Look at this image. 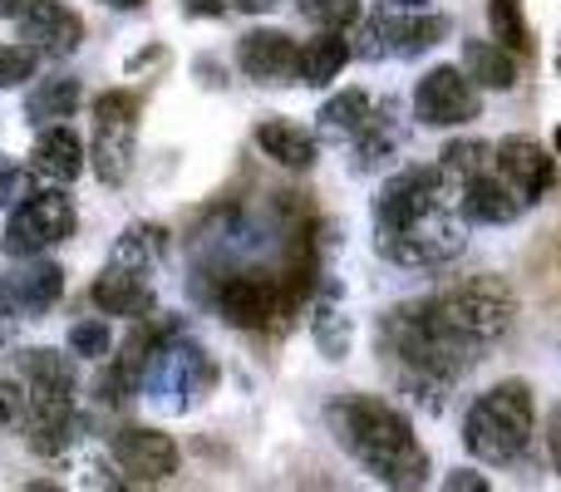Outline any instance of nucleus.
Returning a JSON list of instances; mask_svg holds the SVG:
<instances>
[{
	"instance_id": "28",
	"label": "nucleus",
	"mask_w": 561,
	"mask_h": 492,
	"mask_svg": "<svg viewBox=\"0 0 561 492\" xmlns=\"http://www.w3.org/2000/svg\"><path fill=\"white\" fill-rule=\"evenodd\" d=\"M108 345H114V335H108L104 320H79V325L69 330V350H75L79 359H104Z\"/></svg>"
},
{
	"instance_id": "32",
	"label": "nucleus",
	"mask_w": 561,
	"mask_h": 492,
	"mask_svg": "<svg viewBox=\"0 0 561 492\" xmlns=\"http://www.w3.org/2000/svg\"><path fill=\"white\" fill-rule=\"evenodd\" d=\"M15 419H25V385L0 379V428L15 424Z\"/></svg>"
},
{
	"instance_id": "14",
	"label": "nucleus",
	"mask_w": 561,
	"mask_h": 492,
	"mask_svg": "<svg viewBox=\"0 0 561 492\" xmlns=\"http://www.w3.org/2000/svg\"><path fill=\"white\" fill-rule=\"evenodd\" d=\"M89 296H94V306L104 310V316H128V320H144L148 310H153V290H148V271L118 266V261H108V266L99 271V276H94V286H89Z\"/></svg>"
},
{
	"instance_id": "6",
	"label": "nucleus",
	"mask_w": 561,
	"mask_h": 492,
	"mask_svg": "<svg viewBox=\"0 0 561 492\" xmlns=\"http://www.w3.org/2000/svg\"><path fill=\"white\" fill-rule=\"evenodd\" d=\"M444 35H448L444 15H389V10H379V15H369L365 25H359V39H365L359 55L365 59H379V55L414 59V55H424V49H434Z\"/></svg>"
},
{
	"instance_id": "17",
	"label": "nucleus",
	"mask_w": 561,
	"mask_h": 492,
	"mask_svg": "<svg viewBox=\"0 0 561 492\" xmlns=\"http://www.w3.org/2000/svg\"><path fill=\"white\" fill-rule=\"evenodd\" d=\"M350 55H355V49H350L345 30H320L316 39H306V45H300L296 79H300V84H310V89H325L330 79L345 69Z\"/></svg>"
},
{
	"instance_id": "13",
	"label": "nucleus",
	"mask_w": 561,
	"mask_h": 492,
	"mask_svg": "<svg viewBox=\"0 0 561 492\" xmlns=\"http://www.w3.org/2000/svg\"><path fill=\"white\" fill-rule=\"evenodd\" d=\"M20 39L35 45L39 55H75L79 39H84V20L69 5H59V0H35L20 15Z\"/></svg>"
},
{
	"instance_id": "26",
	"label": "nucleus",
	"mask_w": 561,
	"mask_h": 492,
	"mask_svg": "<svg viewBox=\"0 0 561 492\" xmlns=\"http://www.w3.org/2000/svg\"><path fill=\"white\" fill-rule=\"evenodd\" d=\"M35 65H39V49L35 45H0V89H15L25 79H35Z\"/></svg>"
},
{
	"instance_id": "10",
	"label": "nucleus",
	"mask_w": 561,
	"mask_h": 492,
	"mask_svg": "<svg viewBox=\"0 0 561 492\" xmlns=\"http://www.w3.org/2000/svg\"><path fill=\"white\" fill-rule=\"evenodd\" d=\"M493 163H497V173H503L507 183L527 197V203H537V197L552 187V178H557V158L547 153L537 138H523V134L503 138V144L493 148Z\"/></svg>"
},
{
	"instance_id": "8",
	"label": "nucleus",
	"mask_w": 561,
	"mask_h": 492,
	"mask_svg": "<svg viewBox=\"0 0 561 492\" xmlns=\"http://www.w3.org/2000/svg\"><path fill=\"white\" fill-rule=\"evenodd\" d=\"M108 454L128 473V483H168L178 473V444L158 428H118L108 438Z\"/></svg>"
},
{
	"instance_id": "1",
	"label": "nucleus",
	"mask_w": 561,
	"mask_h": 492,
	"mask_svg": "<svg viewBox=\"0 0 561 492\" xmlns=\"http://www.w3.org/2000/svg\"><path fill=\"white\" fill-rule=\"evenodd\" d=\"M330 428H335V444L345 448L355 464H365L379 483L389 488H419L428 478V454L419 448L414 424L399 414L394 404L369 394H350L335 399L325 409Z\"/></svg>"
},
{
	"instance_id": "4",
	"label": "nucleus",
	"mask_w": 561,
	"mask_h": 492,
	"mask_svg": "<svg viewBox=\"0 0 561 492\" xmlns=\"http://www.w3.org/2000/svg\"><path fill=\"white\" fill-rule=\"evenodd\" d=\"M69 232H75V203H69L65 187L45 183L39 193H30L25 203L10 207L0 251H5L10 261H35V256H45L49 247L65 242Z\"/></svg>"
},
{
	"instance_id": "11",
	"label": "nucleus",
	"mask_w": 561,
	"mask_h": 492,
	"mask_svg": "<svg viewBox=\"0 0 561 492\" xmlns=\"http://www.w3.org/2000/svg\"><path fill=\"white\" fill-rule=\"evenodd\" d=\"M84 163H89V148L79 144V134L69 124L39 128L35 148H30V173H35L39 183L69 187L75 178H84Z\"/></svg>"
},
{
	"instance_id": "23",
	"label": "nucleus",
	"mask_w": 561,
	"mask_h": 492,
	"mask_svg": "<svg viewBox=\"0 0 561 492\" xmlns=\"http://www.w3.org/2000/svg\"><path fill=\"white\" fill-rule=\"evenodd\" d=\"M488 25H493V39L503 49H517L523 55L533 39H527V20H523V0H488Z\"/></svg>"
},
{
	"instance_id": "18",
	"label": "nucleus",
	"mask_w": 561,
	"mask_h": 492,
	"mask_svg": "<svg viewBox=\"0 0 561 492\" xmlns=\"http://www.w3.org/2000/svg\"><path fill=\"white\" fill-rule=\"evenodd\" d=\"M94 178L108 187H118L134 168V124H104L94 118Z\"/></svg>"
},
{
	"instance_id": "41",
	"label": "nucleus",
	"mask_w": 561,
	"mask_h": 492,
	"mask_svg": "<svg viewBox=\"0 0 561 492\" xmlns=\"http://www.w3.org/2000/svg\"><path fill=\"white\" fill-rule=\"evenodd\" d=\"M557 153H561V128H557Z\"/></svg>"
},
{
	"instance_id": "36",
	"label": "nucleus",
	"mask_w": 561,
	"mask_h": 492,
	"mask_svg": "<svg viewBox=\"0 0 561 492\" xmlns=\"http://www.w3.org/2000/svg\"><path fill=\"white\" fill-rule=\"evenodd\" d=\"M30 5H35V0H0V15H5V20H20Z\"/></svg>"
},
{
	"instance_id": "40",
	"label": "nucleus",
	"mask_w": 561,
	"mask_h": 492,
	"mask_svg": "<svg viewBox=\"0 0 561 492\" xmlns=\"http://www.w3.org/2000/svg\"><path fill=\"white\" fill-rule=\"evenodd\" d=\"M389 5H399V10H419V5H428V0H389Z\"/></svg>"
},
{
	"instance_id": "38",
	"label": "nucleus",
	"mask_w": 561,
	"mask_h": 492,
	"mask_svg": "<svg viewBox=\"0 0 561 492\" xmlns=\"http://www.w3.org/2000/svg\"><path fill=\"white\" fill-rule=\"evenodd\" d=\"M448 488H478V492H483L488 483H483V478H463V473H458V478H448Z\"/></svg>"
},
{
	"instance_id": "21",
	"label": "nucleus",
	"mask_w": 561,
	"mask_h": 492,
	"mask_svg": "<svg viewBox=\"0 0 561 492\" xmlns=\"http://www.w3.org/2000/svg\"><path fill=\"white\" fill-rule=\"evenodd\" d=\"M369 118H375V108H369L365 89H345V94H335L325 108H320V134L325 138H355Z\"/></svg>"
},
{
	"instance_id": "42",
	"label": "nucleus",
	"mask_w": 561,
	"mask_h": 492,
	"mask_svg": "<svg viewBox=\"0 0 561 492\" xmlns=\"http://www.w3.org/2000/svg\"><path fill=\"white\" fill-rule=\"evenodd\" d=\"M557 69H561V55H557Z\"/></svg>"
},
{
	"instance_id": "30",
	"label": "nucleus",
	"mask_w": 561,
	"mask_h": 492,
	"mask_svg": "<svg viewBox=\"0 0 561 492\" xmlns=\"http://www.w3.org/2000/svg\"><path fill=\"white\" fill-rule=\"evenodd\" d=\"M94 118H104V124H138V99L124 94V89H108V94L94 99Z\"/></svg>"
},
{
	"instance_id": "7",
	"label": "nucleus",
	"mask_w": 561,
	"mask_h": 492,
	"mask_svg": "<svg viewBox=\"0 0 561 492\" xmlns=\"http://www.w3.org/2000/svg\"><path fill=\"white\" fill-rule=\"evenodd\" d=\"M286 300L290 296L266 271H237V276H222V286H217V316L237 330H266L286 310Z\"/></svg>"
},
{
	"instance_id": "37",
	"label": "nucleus",
	"mask_w": 561,
	"mask_h": 492,
	"mask_svg": "<svg viewBox=\"0 0 561 492\" xmlns=\"http://www.w3.org/2000/svg\"><path fill=\"white\" fill-rule=\"evenodd\" d=\"M10 320H15V316H10V300H5V290H0V345L10 340Z\"/></svg>"
},
{
	"instance_id": "3",
	"label": "nucleus",
	"mask_w": 561,
	"mask_h": 492,
	"mask_svg": "<svg viewBox=\"0 0 561 492\" xmlns=\"http://www.w3.org/2000/svg\"><path fill=\"white\" fill-rule=\"evenodd\" d=\"M379 251L399 266H444L463 251V213H458V197L444 193L434 203L414 207L409 217L389 227H375Z\"/></svg>"
},
{
	"instance_id": "34",
	"label": "nucleus",
	"mask_w": 561,
	"mask_h": 492,
	"mask_svg": "<svg viewBox=\"0 0 561 492\" xmlns=\"http://www.w3.org/2000/svg\"><path fill=\"white\" fill-rule=\"evenodd\" d=\"M276 0H227V10H247V15H262V10H272Z\"/></svg>"
},
{
	"instance_id": "22",
	"label": "nucleus",
	"mask_w": 561,
	"mask_h": 492,
	"mask_svg": "<svg viewBox=\"0 0 561 492\" xmlns=\"http://www.w3.org/2000/svg\"><path fill=\"white\" fill-rule=\"evenodd\" d=\"M488 168H493V148L478 144V138H468V144H448L444 148V163H438V173H444V183L454 187V197H458V187L473 183V178L488 173Z\"/></svg>"
},
{
	"instance_id": "29",
	"label": "nucleus",
	"mask_w": 561,
	"mask_h": 492,
	"mask_svg": "<svg viewBox=\"0 0 561 492\" xmlns=\"http://www.w3.org/2000/svg\"><path fill=\"white\" fill-rule=\"evenodd\" d=\"M158 251H163V242H158V232H124V242L114 247V261H118V266L148 271V266H153Z\"/></svg>"
},
{
	"instance_id": "19",
	"label": "nucleus",
	"mask_w": 561,
	"mask_h": 492,
	"mask_svg": "<svg viewBox=\"0 0 561 492\" xmlns=\"http://www.w3.org/2000/svg\"><path fill=\"white\" fill-rule=\"evenodd\" d=\"M463 75L478 89H513L517 84V59L507 55L497 39H463Z\"/></svg>"
},
{
	"instance_id": "15",
	"label": "nucleus",
	"mask_w": 561,
	"mask_h": 492,
	"mask_svg": "<svg viewBox=\"0 0 561 492\" xmlns=\"http://www.w3.org/2000/svg\"><path fill=\"white\" fill-rule=\"evenodd\" d=\"M0 290H5L10 310H20V316L35 320V316H45L59 296H65V271L49 266V261H39V266H30V271H15Z\"/></svg>"
},
{
	"instance_id": "27",
	"label": "nucleus",
	"mask_w": 561,
	"mask_h": 492,
	"mask_svg": "<svg viewBox=\"0 0 561 492\" xmlns=\"http://www.w3.org/2000/svg\"><path fill=\"white\" fill-rule=\"evenodd\" d=\"M300 15L316 20L320 30H345L359 20V0H296Z\"/></svg>"
},
{
	"instance_id": "33",
	"label": "nucleus",
	"mask_w": 561,
	"mask_h": 492,
	"mask_svg": "<svg viewBox=\"0 0 561 492\" xmlns=\"http://www.w3.org/2000/svg\"><path fill=\"white\" fill-rule=\"evenodd\" d=\"M547 448H552V464H557V473H561V404H557L552 424H547Z\"/></svg>"
},
{
	"instance_id": "5",
	"label": "nucleus",
	"mask_w": 561,
	"mask_h": 492,
	"mask_svg": "<svg viewBox=\"0 0 561 492\" xmlns=\"http://www.w3.org/2000/svg\"><path fill=\"white\" fill-rule=\"evenodd\" d=\"M483 99H478V84L463 75V65H438L419 79L414 89V118L428 128H454L478 118Z\"/></svg>"
},
{
	"instance_id": "20",
	"label": "nucleus",
	"mask_w": 561,
	"mask_h": 492,
	"mask_svg": "<svg viewBox=\"0 0 561 492\" xmlns=\"http://www.w3.org/2000/svg\"><path fill=\"white\" fill-rule=\"evenodd\" d=\"M79 104H84V89H79V79H39V84L25 94V118L35 128H49V124H65V118H75Z\"/></svg>"
},
{
	"instance_id": "2",
	"label": "nucleus",
	"mask_w": 561,
	"mask_h": 492,
	"mask_svg": "<svg viewBox=\"0 0 561 492\" xmlns=\"http://www.w3.org/2000/svg\"><path fill=\"white\" fill-rule=\"evenodd\" d=\"M533 424H537L533 389L523 379H503L488 394H478V404L468 409V424H463L468 454L483 458V464H513L533 444Z\"/></svg>"
},
{
	"instance_id": "39",
	"label": "nucleus",
	"mask_w": 561,
	"mask_h": 492,
	"mask_svg": "<svg viewBox=\"0 0 561 492\" xmlns=\"http://www.w3.org/2000/svg\"><path fill=\"white\" fill-rule=\"evenodd\" d=\"M104 5H108V10H138L144 0H104Z\"/></svg>"
},
{
	"instance_id": "31",
	"label": "nucleus",
	"mask_w": 561,
	"mask_h": 492,
	"mask_svg": "<svg viewBox=\"0 0 561 492\" xmlns=\"http://www.w3.org/2000/svg\"><path fill=\"white\" fill-rule=\"evenodd\" d=\"M25 197H30V178H25V168H20L15 158L0 153V207H15V203H25Z\"/></svg>"
},
{
	"instance_id": "12",
	"label": "nucleus",
	"mask_w": 561,
	"mask_h": 492,
	"mask_svg": "<svg viewBox=\"0 0 561 492\" xmlns=\"http://www.w3.org/2000/svg\"><path fill=\"white\" fill-rule=\"evenodd\" d=\"M527 207V197L517 193L513 183H507L503 173H497V163L488 168V173H478L473 183L458 187V213L468 217V222H483V227H503L513 222L517 213Z\"/></svg>"
},
{
	"instance_id": "16",
	"label": "nucleus",
	"mask_w": 561,
	"mask_h": 492,
	"mask_svg": "<svg viewBox=\"0 0 561 492\" xmlns=\"http://www.w3.org/2000/svg\"><path fill=\"white\" fill-rule=\"evenodd\" d=\"M256 148H262L272 163L290 168V173H306V168H316L320 158V144L306 134V128L286 124V118H266L262 128H256Z\"/></svg>"
},
{
	"instance_id": "24",
	"label": "nucleus",
	"mask_w": 561,
	"mask_h": 492,
	"mask_svg": "<svg viewBox=\"0 0 561 492\" xmlns=\"http://www.w3.org/2000/svg\"><path fill=\"white\" fill-rule=\"evenodd\" d=\"M20 375H25L30 385H65V389H75V365H69L65 355H55V350H25V355H20Z\"/></svg>"
},
{
	"instance_id": "35",
	"label": "nucleus",
	"mask_w": 561,
	"mask_h": 492,
	"mask_svg": "<svg viewBox=\"0 0 561 492\" xmlns=\"http://www.w3.org/2000/svg\"><path fill=\"white\" fill-rule=\"evenodd\" d=\"M187 10H193V15H222V0H187Z\"/></svg>"
},
{
	"instance_id": "9",
	"label": "nucleus",
	"mask_w": 561,
	"mask_h": 492,
	"mask_svg": "<svg viewBox=\"0 0 561 492\" xmlns=\"http://www.w3.org/2000/svg\"><path fill=\"white\" fill-rule=\"evenodd\" d=\"M296 59H300V45L286 30H247L237 39V65L256 84H286L296 75Z\"/></svg>"
},
{
	"instance_id": "25",
	"label": "nucleus",
	"mask_w": 561,
	"mask_h": 492,
	"mask_svg": "<svg viewBox=\"0 0 561 492\" xmlns=\"http://www.w3.org/2000/svg\"><path fill=\"white\" fill-rule=\"evenodd\" d=\"M310 330H316V345H320V355H325V359H345V355H350V320L340 316L330 300L316 310Z\"/></svg>"
}]
</instances>
